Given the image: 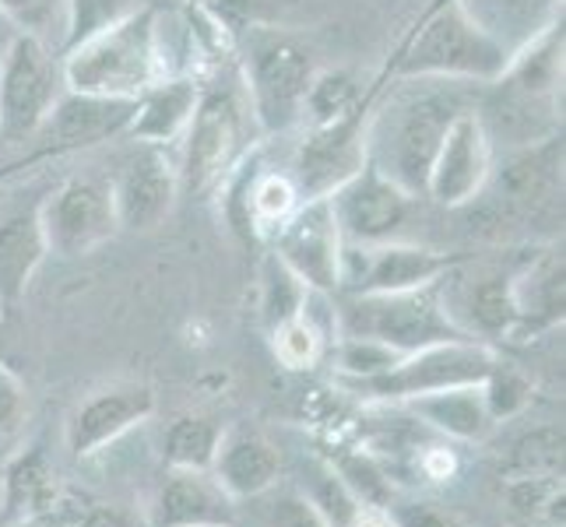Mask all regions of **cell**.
Segmentation results:
<instances>
[{"label": "cell", "instance_id": "cell-32", "mask_svg": "<svg viewBox=\"0 0 566 527\" xmlns=\"http://www.w3.org/2000/svg\"><path fill=\"white\" fill-rule=\"evenodd\" d=\"M142 8H148L145 0H71L61 53L77 46V43H85V39H92V35L113 29V25H120L124 18L138 14Z\"/></svg>", "mask_w": 566, "mask_h": 527}, {"label": "cell", "instance_id": "cell-38", "mask_svg": "<svg viewBox=\"0 0 566 527\" xmlns=\"http://www.w3.org/2000/svg\"><path fill=\"white\" fill-rule=\"evenodd\" d=\"M67 4L71 0H0V11L22 35H35L43 43H50V39L64 43Z\"/></svg>", "mask_w": 566, "mask_h": 527}, {"label": "cell", "instance_id": "cell-41", "mask_svg": "<svg viewBox=\"0 0 566 527\" xmlns=\"http://www.w3.org/2000/svg\"><path fill=\"white\" fill-rule=\"evenodd\" d=\"M25 412H29V394L22 380H18L11 369L0 366V440H8L22 429Z\"/></svg>", "mask_w": 566, "mask_h": 527}, {"label": "cell", "instance_id": "cell-4", "mask_svg": "<svg viewBox=\"0 0 566 527\" xmlns=\"http://www.w3.org/2000/svg\"><path fill=\"white\" fill-rule=\"evenodd\" d=\"M64 88L109 95V99H142V95L169 77L163 39H159V11L142 8L99 35L85 39L61 53Z\"/></svg>", "mask_w": 566, "mask_h": 527}, {"label": "cell", "instance_id": "cell-40", "mask_svg": "<svg viewBox=\"0 0 566 527\" xmlns=\"http://www.w3.org/2000/svg\"><path fill=\"white\" fill-rule=\"evenodd\" d=\"M384 510L395 527H461L451 514L440 510L437 503H426V499H398L395 496Z\"/></svg>", "mask_w": 566, "mask_h": 527}, {"label": "cell", "instance_id": "cell-37", "mask_svg": "<svg viewBox=\"0 0 566 527\" xmlns=\"http://www.w3.org/2000/svg\"><path fill=\"white\" fill-rule=\"evenodd\" d=\"M271 345H275V356L289 369H310L327 348V330L306 314L296 320L282 324L279 330H271Z\"/></svg>", "mask_w": 566, "mask_h": 527}, {"label": "cell", "instance_id": "cell-17", "mask_svg": "<svg viewBox=\"0 0 566 527\" xmlns=\"http://www.w3.org/2000/svg\"><path fill=\"white\" fill-rule=\"evenodd\" d=\"M155 412V394L145 383H116L88 394L67 419V451L74 457H92L124 440L130 429L148 422Z\"/></svg>", "mask_w": 566, "mask_h": 527}, {"label": "cell", "instance_id": "cell-19", "mask_svg": "<svg viewBox=\"0 0 566 527\" xmlns=\"http://www.w3.org/2000/svg\"><path fill=\"white\" fill-rule=\"evenodd\" d=\"M211 472L169 467L148 506V527H232L237 506Z\"/></svg>", "mask_w": 566, "mask_h": 527}, {"label": "cell", "instance_id": "cell-35", "mask_svg": "<svg viewBox=\"0 0 566 527\" xmlns=\"http://www.w3.org/2000/svg\"><path fill=\"white\" fill-rule=\"evenodd\" d=\"M532 394H535L532 377L521 373L517 366L503 362V359H496L482 380V398H485V408H490L493 422H506V419L521 415L524 408L532 404Z\"/></svg>", "mask_w": 566, "mask_h": 527}, {"label": "cell", "instance_id": "cell-16", "mask_svg": "<svg viewBox=\"0 0 566 527\" xmlns=\"http://www.w3.org/2000/svg\"><path fill=\"white\" fill-rule=\"evenodd\" d=\"M138 99H109V95H88L64 88L61 99L46 113L43 127L35 130V141L46 155L88 151L127 138Z\"/></svg>", "mask_w": 566, "mask_h": 527}, {"label": "cell", "instance_id": "cell-2", "mask_svg": "<svg viewBox=\"0 0 566 527\" xmlns=\"http://www.w3.org/2000/svg\"><path fill=\"white\" fill-rule=\"evenodd\" d=\"M250 138H261V127L253 120L250 99L243 92L237 56L214 61L208 74H201V95L193 116L180 138L177 180L187 198H208L226 176L237 169L253 151Z\"/></svg>", "mask_w": 566, "mask_h": 527}, {"label": "cell", "instance_id": "cell-28", "mask_svg": "<svg viewBox=\"0 0 566 527\" xmlns=\"http://www.w3.org/2000/svg\"><path fill=\"white\" fill-rule=\"evenodd\" d=\"M461 306L468 309L464 330L479 335H506L514 330V299H511V275H485L461 292Z\"/></svg>", "mask_w": 566, "mask_h": 527}, {"label": "cell", "instance_id": "cell-25", "mask_svg": "<svg viewBox=\"0 0 566 527\" xmlns=\"http://www.w3.org/2000/svg\"><path fill=\"white\" fill-rule=\"evenodd\" d=\"M405 408L422 425L433 429V433H440L443 440H458V443H482L496 429L482 398V383L433 390V394L405 401Z\"/></svg>", "mask_w": 566, "mask_h": 527}, {"label": "cell", "instance_id": "cell-36", "mask_svg": "<svg viewBox=\"0 0 566 527\" xmlns=\"http://www.w3.org/2000/svg\"><path fill=\"white\" fill-rule=\"evenodd\" d=\"M303 496L317 506L321 517L327 520V527H345L348 520L356 517L359 506H366V503H359L353 493H348V485L338 478V472L331 467V461L327 464L324 461L321 464H310Z\"/></svg>", "mask_w": 566, "mask_h": 527}, {"label": "cell", "instance_id": "cell-12", "mask_svg": "<svg viewBox=\"0 0 566 527\" xmlns=\"http://www.w3.org/2000/svg\"><path fill=\"white\" fill-rule=\"evenodd\" d=\"M454 267V257L416 243H342L338 261V288L348 296H369V292H408L429 282H440Z\"/></svg>", "mask_w": 566, "mask_h": 527}, {"label": "cell", "instance_id": "cell-33", "mask_svg": "<svg viewBox=\"0 0 566 527\" xmlns=\"http://www.w3.org/2000/svg\"><path fill=\"white\" fill-rule=\"evenodd\" d=\"M535 475H563V433L553 425H542L524 433L511 461H506V478H535Z\"/></svg>", "mask_w": 566, "mask_h": 527}, {"label": "cell", "instance_id": "cell-7", "mask_svg": "<svg viewBox=\"0 0 566 527\" xmlns=\"http://www.w3.org/2000/svg\"><path fill=\"white\" fill-rule=\"evenodd\" d=\"M496 359H500L496 351L479 338L440 341V345H426L419 351H408V356L384 377L345 383V390L366 401L405 404L412 398L433 394V390L482 383Z\"/></svg>", "mask_w": 566, "mask_h": 527}, {"label": "cell", "instance_id": "cell-9", "mask_svg": "<svg viewBox=\"0 0 566 527\" xmlns=\"http://www.w3.org/2000/svg\"><path fill=\"white\" fill-rule=\"evenodd\" d=\"M377 88L380 85L369 88L359 106L335 116V120L306 127L289 166V176L303 201L327 198L348 176H356L366 166V120H369V106L377 99Z\"/></svg>", "mask_w": 566, "mask_h": 527}, {"label": "cell", "instance_id": "cell-34", "mask_svg": "<svg viewBox=\"0 0 566 527\" xmlns=\"http://www.w3.org/2000/svg\"><path fill=\"white\" fill-rule=\"evenodd\" d=\"M331 467L338 472V478L348 485V493H353L359 503L366 506H384L395 499V482H390L387 467L366 451H356V454H342L331 461Z\"/></svg>", "mask_w": 566, "mask_h": 527}, {"label": "cell", "instance_id": "cell-6", "mask_svg": "<svg viewBox=\"0 0 566 527\" xmlns=\"http://www.w3.org/2000/svg\"><path fill=\"white\" fill-rule=\"evenodd\" d=\"M335 320L342 335L377 338L398 351H419L426 345L472 338L454 324L443 303V285L429 282L408 292H369V296H348L335 306Z\"/></svg>", "mask_w": 566, "mask_h": 527}, {"label": "cell", "instance_id": "cell-27", "mask_svg": "<svg viewBox=\"0 0 566 527\" xmlns=\"http://www.w3.org/2000/svg\"><path fill=\"white\" fill-rule=\"evenodd\" d=\"M226 429L211 415H180L163 436V461L180 472H211Z\"/></svg>", "mask_w": 566, "mask_h": 527}, {"label": "cell", "instance_id": "cell-39", "mask_svg": "<svg viewBox=\"0 0 566 527\" xmlns=\"http://www.w3.org/2000/svg\"><path fill=\"white\" fill-rule=\"evenodd\" d=\"M264 527H327V520L303 493H279L264 506Z\"/></svg>", "mask_w": 566, "mask_h": 527}, {"label": "cell", "instance_id": "cell-42", "mask_svg": "<svg viewBox=\"0 0 566 527\" xmlns=\"http://www.w3.org/2000/svg\"><path fill=\"white\" fill-rule=\"evenodd\" d=\"M67 527H142L138 520H134L130 514H124L120 506H88V510L77 514Z\"/></svg>", "mask_w": 566, "mask_h": 527}, {"label": "cell", "instance_id": "cell-5", "mask_svg": "<svg viewBox=\"0 0 566 527\" xmlns=\"http://www.w3.org/2000/svg\"><path fill=\"white\" fill-rule=\"evenodd\" d=\"M511 64V50L485 32L461 0L433 4L405 39L390 74L395 77H440V82L493 85Z\"/></svg>", "mask_w": 566, "mask_h": 527}, {"label": "cell", "instance_id": "cell-30", "mask_svg": "<svg viewBox=\"0 0 566 527\" xmlns=\"http://www.w3.org/2000/svg\"><path fill=\"white\" fill-rule=\"evenodd\" d=\"M401 359H405V351L390 348L377 338H363V335H338L335 338V369H338L342 383L384 377Z\"/></svg>", "mask_w": 566, "mask_h": 527}, {"label": "cell", "instance_id": "cell-11", "mask_svg": "<svg viewBox=\"0 0 566 527\" xmlns=\"http://www.w3.org/2000/svg\"><path fill=\"white\" fill-rule=\"evenodd\" d=\"M496 162L493 134L482 124L475 106L461 109L451 127H447L443 141L437 148V159L429 166V180L422 198L437 201L440 208H464L475 198H482L490 172Z\"/></svg>", "mask_w": 566, "mask_h": 527}, {"label": "cell", "instance_id": "cell-26", "mask_svg": "<svg viewBox=\"0 0 566 527\" xmlns=\"http://www.w3.org/2000/svg\"><path fill=\"white\" fill-rule=\"evenodd\" d=\"M464 11L490 32L511 56L538 32L563 22V0H461Z\"/></svg>", "mask_w": 566, "mask_h": 527}, {"label": "cell", "instance_id": "cell-21", "mask_svg": "<svg viewBox=\"0 0 566 527\" xmlns=\"http://www.w3.org/2000/svg\"><path fill=\"white\" fill-rule=\"evenodd\" d=\"M201 95V74H169L155 82L134 109V120L127 127V138L134 145H180L184 130L193 116Z\"/></svg>", "mask_w": 566, "mask_h": 527}, {"label": "cell", "instance_id": "cell-18", "mask_svg": "<svg viewBox=\"0 0 566 527\" xmlns=\"http://www.w3.org/2000/svg\"><path fill=\"white\" fill-rule=\"evenodd\" d=\"M511 211H538L563 193V138L549 134L528 145H514L506 159L493 162L490 183Z\"/></svg>", "mask_w": 566, "mask_h": 527}, {"label": "cell", "instance_id": "cell-23", "mask_svg": "<svg viewBox=\"0 0 566 527\" xmlns=\"http://www.w3.org/2000/svg\"><path fill=\"white\" fill-rule=\"evenodd\" d=\"M46 253L50 250L43 229H39V204L0 214V317L22 303Z\"/></svg>", "mask_w": 566, "mask_h": 527}, {"label": "cell", "instance_id": "cell-20", "mask_svg": "<svg viewBox=\"0 0 566 527\" xmlns=\"http://www.w3.org/2000/svg\"><path fill=\"white\" fill-rule=\"evenodd\" d=\"M514 299V341H528L532 335L553 330L563 324L566 285H563V253L556 246L538 250L528 264H521L511 275Z\"/></svg>", "mask_w": 566, "mask_h": 527}, {"label": "cell", "instance_id": "cell-24", "mask_svg": "<svg viewBox=\"0 0 566 527\" xmlns=\"http://www.w3.org/2000/svg\"><path fill=\"white\" fill-rule=\"evenodd\" d=\"M56 503H61V478H56V467L43 446L14 454L0 478V506H4L0 517L8 524H22L53 514Z\"/></svg>", "mask_w": 566, "mask_h": 527}, {"label": "cell", "instance_id": "cell-14", "mask_svg": "<svg viewBox=\"0 0 566 527\" xmlns=\"http://www.w3.org/2000/svg\"><path fill=\"white\" fill-rule=\"evenodd\" d=\"M116 225L127 232L159 229L180 198L177 159L163 145H138L109 180Z\"/></svg>", "mask_w": 566, "mask_h": 527}, {"label": "cell", "instance_id": "cell-43", "mask_svg": "<svg viewBox=\"0 0 566 527\" xmlns=\"http://www.w3.org/2000/svg\"><path fill=\"white\" fill-rule=\"evenodd\" d=\"M419 467H422V475H426V478L447 482V478L454 475V454L447 451V446H426Z\"/></svg>", "mask_w": 566, "mask_h": 527}, {"label": "cell", "instance_id": "cell-47", "mask_svg": "<svg viewBox=\"0 0 566 527\" xmlns=\"http://www.w3.org/2000/svg\"><path fill=\"white\" fill-rule=\"evenodd\" d=\"M528 527H563V524H553V520H528Z\"/></svg>", "mask_w": 566, "mask_h": 527}, {"label": "cell", "instance_id": "cell-13", "mask_svg": "<svg viewBox=\"0 0 566 527\" xmlns=\"http://www.w3.org/2000/svg\"><path fill=\"white\" fill-rule=\"evenodd\" d=\"M331 211H335V222L345 243H363V246H377L390 243L401 236V229L412 219V204L416 198L405 193L398 183H390L377 166H363L356 176L327 193Z\"/></svg>", "mask_w": 566, "mask_h": 527}, {"label": "cell", "instance_id": "cell-31", "mask_svg": "<svg viewBox=\"0 0 566 527\" xmlns=\"http://www.w3.org/2000/svg\"><path fill=\"white\" fill-rule=\"evenodd\" d=\"M366 92L369 88H359V82L348 71H317L303 103V127L335 120V116L359 106Z\"/></svg>", "mask_w": 566, "mask_h": 527}, {"label": "cell", "instance_id": "cell-45", "mask_svg": "<svg viewBox=\"0 0 566 527\" xmlns=\"http://www.w3.org/2000/svg\"><path fill=\"white\" fill-rule=\"evenodd\" d=\"M11 527H67L56 514H46V517H32V520H22V524H11Z\"/></svg>", "mask_w": 566, "mask_h": 527}, {"label": "cell", "instance_id": "cell-29", "mask_svg": "<svg viewBox=\"0 0 566 527\" xmlns=\"http://www.w3.org/2000/svg\"><path fill=\"white\" fill-rule=\"evenodd\" d=\"M306 282L292 271L289 264H282L275 253H268L264 267H261V317L268 330H279L282 324L303 317L306 299H310Z\"/></svg>", "mask_w": 566, "mask_h": 527}, {"label": "cell", "instance_id": "cell-15", "mask_svg": "<svg viewBox=\"0 0 566 527\" xmlns=\"http://www.w3.org/2000/svg\"><path fill=\"white\" fill-rule=\"evenodd\" d=\"M275 257L289 264L314 292H338V261H342V232L327 198L300 201V208L271 232Z\"/></svg>", "mask_w": 566, "mask_h": 527}, {"label": "cell", "instance_id": "cell-46", "mask_svg": "<svg viewBox=\"0 0 566 527\" xmlns=\"http://www.w3.org/2000/svg\"><path fill=\"white\" fill-rule=\"evenodd\" d=\"M145 4L155 8V11H180L184 0H145Z\"/></svg>", "mask_w": 566, "mask_h": 527}, {"label": "cell", "instance_id": "cell-1", "mask_svg": "<svg viewBox=\"0 0 566 527\" xmlns=\"http://www.w3.org/2000/svg\"><path fill=\"white\" fill-rule=\"evenodd\" d=\"M468 109L464 82L440 77H395L387 95L369 106L366 120V162L377 166L390 183L422 198L429 166L437 159L451 120Z\"/></svg>", "mask_w": 566, "mask_h": 527}, {"label": "cell", "instance_id": "cell-10", "mask_svg": "<svg viewBox=\"0 0 566 527\" xmlns=\"http://www.w3.org/2000/svg\"><path fill=\"white\" fill-rule=\"evenodd\" d=\"M39 229H43L46 250L56 257H85V253L99 250L120 229L109 180H99V176L64 180L39 201Z\"/></svg>", "mask_w": 566, "mask_h": 527}, {"label": "cell", "instance_id": "cell-3", "mask_svg": "<svg viewBox=\"0 0 566 527\" xmlns=\"http://www.w3.org/2000/svg\"><path fill=\"white\" fill-rule=\"evenodd\" d=\"M232 56H237V71L261 138H279L300 127L306 92L317 74L314 50L306 46V39L292 29L258 22L232 39Z\"/></svg>", "mask_w": 566, "mask_h": 527}, {"label": "cell", "instance_id": "cell-44", "mask_svg": "<svg viewBox=\"0 0 566 527\" xmlns=\"http://www.w3.org/2000/svg\"><path fill=\"white\" fill-rule=\"evenodd\" d=\"M345 527H395V524H390L387 510H380V506H359L356 517Z\"/></svg>", "mask_w": 566, "mask_h": 527}, {"label": "cell", "instance_id": "cell-22", "mask_svg": "<svg viewBox=\"0 0 566 527\" xmlns=\"http://www.w3.org/2000/svg\"><path fill=\"white\" fill-rule=\"evenodd\" d=\"M282 475V454L268 436L253 429L226 433L219 454L211 464V478L222 485L232 499H258L275 489Z\"/></svg>", "mask_w": 566, "mask_h": 527}, {"label": "cell", "instance_id": "cell-8", "mask_svg": "<svg viewBox=\"0 0 566 527\" xmlns=\"http://www.w3.org/2000/svg\"><path fill=\"white\" fill-rule=\"evenodd\" d=\"M61 92V53H53L43 39L14 32L0 61V134L11 141L35 138Z\"/></svg>", "mask_w": 566, "mask_h": 527}]
</instances>
